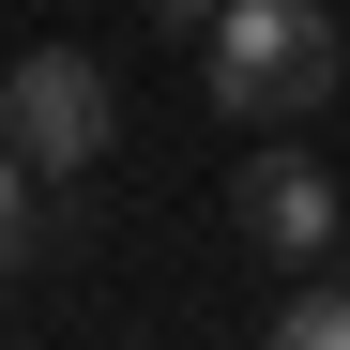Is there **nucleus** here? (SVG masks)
Returning <instances> with one entry per match:
<instances>
[{
    "mask_svg": "<svg viewBox=\"0 0 350 350\" xmlns=\"http://www.w3.org/2000/svg\"><path fill=\"white\" fill-rule=\"evenodd\" d=\"M198 46H213V107H228V122H320L335 77H350L335 0H228Z\"/></svg>",
    "mask_w": 350,
    "mask_h": 350,
    "instance_id": "obj_1",
    "label": "nucleus"
},
{
    "mask_svg": "<svg viewBox=\"0 0 350 350\" xmlns=\"http://www.w3.org/2000/svg\"><path fill=\"white\" fill-rule=\"evenodd\" d=\"M0 137H16L46 183H77V167L122 137V92H107L92 46H31V62H0Z\"/></svg>",
    "mask_w": 350,
    "mask_h": 350,
    "instance_id": "obj_2",
    "label": "nucleus"
},
{
    "mask_svg": "<svg viewBox=\"0 0 350 350\" xmlns=\"http://www.w3.org/2000/svg\"><path fill=\"white\" fill-rule=\"evenodd\" d=\"M228 228H244L259 259L320 274V259H335V228H350V198H335V167H320V152H244V183H228Z\"/></svg>",
    "mask_w": 350,
    "mask_h": 350,
    "instance_id": "obj_3",
    "label": "nucleus"
},
{
    "mask_svg": "<svg viewBox=\"0 0 350 350\" xmlns=\"http://www.w3.org/2000/svg\"><path fill=\"white\" fill-rule=\"evenodd\" d=\"M259 350H350V289H320V274H305V289L259 320Z\"/></svg>",
    "mask_w": 350,
    "mask_h": 350,
    "instance_id": "obj_4",
    "label": "nucleus"
},
{
    "mask_svg": "<svg viewBox=\"0 0 350 350\" xmlns=\"http://www.w3.org/2000/svg\"><path fill=\"white\" fill-rule=\"evenodd\" d=\"M31 183H46V167H31L16 137H0V274H16V259L46 244V213H31Z\"/></svg>",
    "mask_w": 350,
    "mask_h": 350,
    "instance_id": "obj_5",
    "label": "nucleus"
},
{
    "mask_svg": "<svg viewBox=\"0 0 350 350\" xmlns=\"http://www.w3.org/2000/svg\"><path fill=\"white\" fill-rule=\"evenodd\" d=\"M137 16H167V31H213V16H228V0H137Z\"/></svg>",
    "mask_w": 350,
    "mask_h": 350,
    "instance_id": "obj_6",
    "label": "nucleus"
}]
</instances>
